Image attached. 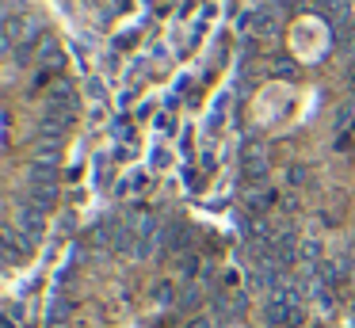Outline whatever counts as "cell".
Listing matches in <instances>:
<instances>
[{
  "label": "cell",
  "instance_id": "cell-5",
  "mask_svg": "<svg viewBox=\"0 0 355 328\" xmlns=\"http://www.w3.org/2000/svg\"><path fill=\"white\" fill-rule=\"evenodd\" d=\"M24 202L31 206V210L46 214L50 206H54V187H39V183H31V187H27V195H24Z\"/></svg>",
  "mask_w": 355,
  "mask_h": 328
},
{
  "label": "cell",
  "instance_id": "cell-4",
  "mask_svg": "<svg viewBox=\"0 0 355 328\" xmlns=\"http://www.w3.org/2000/svg\"><path fill=\"white\" fill-rule=\"evenodd\" d=\"M16 229L27 236V241H39V236H42V210H31V206H27V210L19 214Z\"/></svg>",
  "mask_w": 355,
  "mask_h": 328
},
{
  "label": "cell",
  "instance_id": "cell-12",
  "mask_svg": "<svg viewBox=\"0 0 355 328\" xmlns=\"http://www.w3.org/2000/svg\"><path fill=\"white\" fill-rule=\"evenodd\" d=\"M88 92H92V99H103V84L100 80H88Z\"/></svg>",
  "mask_w": 355,
  "mask_h": 328
},
{
  "label": "cell",
  "instance_id": "cell-6",
  "mask_svg": "<svg viewBox=\"0 0 355 328\" xmlns=\"http://www.w3.org/2000/svg\"><path fill=\"white\" fill-rule=\"evenodd\" d=\"M161 244L168 252H180L187 244V229H184V221H168V225H164V233H161Z\"/></svg>",
  "mask_w": 355,
  "mask_h": 328
},
{
  "label": "cell",
  "instance_id": "cell-8",
  "mask_svg": "<svg viewBox=\"0 0 355 328\" xmlns=\"http://www.w3.org/2000/svg\"><path fill=\"white\" fill-rule=\"evenodd\" d=\"M180 271H184V279H195V271H199V259H195L191 252H184V256H180Z\"/></svg>",
  "mask_w": 355,
  "mask_h": 328
},
{
  "label": "cell",
  "instance_id": "cell-3",
  "mask_svg": "<svg viewBox=\"0 0 355 328\" xmlns=\"http://www.w3.org/2000/svg\"><path fill=\"white\" fill-rule=\"evenodd\" d=\"M241 31H252V35H271L275 31V19H271V12H248L237 19Z\"/></svg>",
  "mask_w": 355,
  "mask_h": 328
},
{
  "label": "cell",
  "instance_id": "cell-9",
  "mask_svg": "<svg viewBox=\"0 0 355 328\" xmlns=\"http://www.w3.org/2000/svg\"><path fill=\"white\" fill-rule=\"evenodd\" d=\"M153 302H157V305H168V302H172V282H157Z\"/></svg>",
  "mask_w": 355,
  "mask_h": 328
},
{
  "label": "cell",
  "instance_id": "cell-10",
  "mask_svg": "<svg viewBox=\"0 0 355 328\" xmlns=\"http://www.w3.org/2000/svg\"><path fill=\"white\" fill-rule=\"evenodd\" d=\"M115 137H126V141H134V126L126 119H115Z\"/></svg>",
  "mask_w": 355,
  "mask_h": 328
},
{
  "label": "cell",
  "instance_id": "cell-1",
  "mask_svg": "<svg viewBox=\"0 0 355 328\" xmlns=\"http://www.w3.org/2000/svg\"><path fill=\"white\" fill-rule=\"evenodd\" d=\"M241 168H245V180L248 183H260L263 175H268V153H263V145L248 141V149L241 153Z\"/></svg>",
  "mask_w": 355,
  "mask_h": 328
},
{
  "label": "cell",
  "instance_id": "cell-13",
  "mask_svg": "<svg viewBox=\"0 0 355 328\" xmlns=\"http://www.w3.org/2000/svg\"><path fill=\"white\" fill-rule=\"evenodd\" d=\"M279 76H286V80L294 76V65H291V61H283V65H279Z\"/></svg>",
  "mask_w": 355,
  "mask_h": 328
},
{
  "label": "cell",
  "instance_id": "cell-7",
  "mask_svg": "<svg viewBox=\"0 0 355 328\" xmlns=\"http://www.w3.org/2000/svg\"><path fill=\"white\" fill-rule=\"evenodd\" d=\"M355 122V103H344L336 111V122H332V126H336V134H347V126H352Z\"/></svg>",
  "mask_w": 355,
  "mask_h": 328
},
{
  "label": "cell",
  "instance_id": "cell-11",
  "mask_svg": "<svg viewBox=\"0 0 355 328\" xmlns=\"http://www.w3.org/2000/svg\"><path fill=\"white\" fill-rule=\"evenodd\" d=\"M168 164V149H153V168H164Z\"/></svg>",
  "mask_w": 355,
  "mask_h": 328
},
{
  "label": "cell",
  "instance_id": "cell-2",
  "mask_svg": "<svg viewBox=\"0 0 355 328\" xmlns=\"http://www.w3.org/2000/svg\"><path fill=\"white\" fill-rule=\"evenodd\" d=\"M27 180L39 183V187H54L58 183V164H50V160H31V164H27Z\"/></svg>",
  "mask_w": 355,
  "mask_h": 328
}]
</instances>
